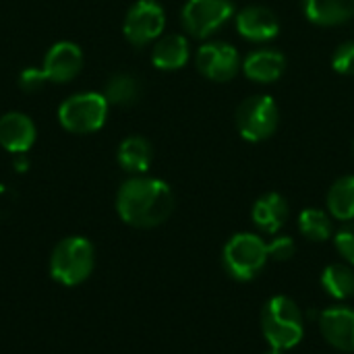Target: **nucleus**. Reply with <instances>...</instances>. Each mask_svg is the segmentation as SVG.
Instances as JSON below:
<instances>
[{"label": "nucleus", "mask_w": 354, "mask_h": 354, "mask_svg": "<svg viewBox=\"0 0 354 354\" xmlns=\"http://www.w3.org/2000/svg\"><path fill=\"white\" fill-rule=\"evenodd\" d=\"M116 212L133 228H156L174 212L172 189L160 178H129L118 189Z\"/></svg>", "instance_id": "1"}, {"label": "nucleus", "mask_w": 354, "mask_h": 354, "mask_svg": "<svg viewBox=\"0 0 354 354\" xmlns=\"http://www.w3.org/2000/svg\"><path fill=\"white\" fill-rule=\"evenodd\" d=\"M261 330L272 348L290 351L305 334L303 313L288 297H274L266 303L261 313Z\"/></svg>", "instance_id": "2"}, {"label": "nucleus", "mask_w": 354, "mask_h": 354, "mask_svg": "<svg viewBox=\"0 0 354 354\" xmlns=\"http://www.w3.org/2000/svg\"><path fill=\"white\" fill-rule=\"evenodd\" d=\"M93 263V245L83 236H68L54 247L50 257V274L62 286H77L91 276Z\"/></svg>", "instance_id": "3"}, {"label": "nucleus", "mask_w": 354, "mask_h": 354, "mask_svg": "<svg viewBox=\"0 0 354 354\" xmlns=\"http://www.w3.org/2000/svg\"><path fill=\"white\" fill-rule=\"evenodd\" d=\"M108 100L104 93H77L64 100L58 108V122L64 131L85 135V133H95L104 127L108 118Z\"/></svg>", "instance_id": "4"}, {"label": "nucleus", "mask_w": 354, "mask_h": 354, "mask_svg": "<svg viewBox=\"0 0 354 354\" xmlns=\"http://www.w3.org/2000/svg\"><path fill=\"white\" fill-rule=\"evenodd\" d=\"M268 259V245L251 232L234 234L224 247V268L241 282L253 280L266 268Z\"/></svg>", "instance_id": "5"}, {"label": "nucleus", "mask_w": 354, "mask_h": 354, "mask_svg": "<svg viewBox=\"0 0 354 354\" xmlns=\"http://www.w3.org/2000/svg\"><path fill=\"white\" fill-rule=\"evenodd\" d=\"M280 122V110L272 95H249L236 110V127L245 141L261 143L270 139Z\"/></svg>", "instance_id": "6"}, {"label": "nucleus", "mask_w": 354, "mask_h": 354, "mask_svg": "<svg viewBox=\"0 0 354 354\" xmlns=\"http://www.w3.org/2000/svg\"><path fill=\"white\" fill-rule=\"evenodd\" d=\"M232 17V0H187L180 12L185 31L197 39H207Z\"/></svg>", "instance_id": "7"}, {"label": "nucleus", "mask_w": 354, "mask_h": 354, "mask_svg": "<svg viewBox=\"0 0 354 354\" xmlns=\"http://www.w3.org/2000/svg\"><path fill=\"white\" fill-rule=\"evenodd\" d=\"M166 27V12L156 0H137L122 23V33L129 44L141 48L162 37Z\"/></svg>", "instance_id": "8"}, {"label": "nucleus", "mask_w": 354, "mask_h": 354, "mask_svg": "<svg viewBox=\"0 0 354 354\" xmlns=\"http://www.w3.org/2000/svg\"><path fill=\"white\" fill-rule=\"evenodd\" d=\"M195 64L197 71L214 83L232 81L243 66L239 50L228 41H205L197 50Z\"/></svg>", "instance_id": "9"}, {"label": "nucleus", "mask_w": 354, "mask_h": 354, "mask_svg": "<svg viewBox=\"0 0 354 354\" xmlns=\"http://www.w3.org/2000/svg\"><path fill=\"white\" fill-rule=\"evenodd\" d=\"M234 25H236L239 35L253 44L272 41L280 33V21H278L276 12L270 10L268 6H259V4L241 8L234 15Z\"/></svg>", "instance_id": "10"}, {"label": "nucleus", "mask_w": 354, "mask_h": 354, "mask_svg": "<svg viewBox=\"0 0 354 354\" xmlns=\"http://www.w3.org/2000/svg\"><path fill=\"white\" fill-rule=\"evenodd\" d=\"M83 66L81 48L73 41H58L54 44L46 58H44V77L50 83H68L73 81Z\"/></svg>", "instance_id": "11"}, {"label": "nucleus", "mask_w": 354, "mask_h": 354, "mask_svg": "<svg viewBox=\"0 0 354 354\" xmlns=\"http://www.w3.org/2000/svg\"><path fill=\"white\" fill-rule=\"evenodd\" d=\"M322 336L330 346L354 353V311L348 307H330L319 315Z\"/></svg>", "instance_id": "12"}, {"label": "nucleus", "mask_w": 354, "mask_h": 354, "mask_svg": "<svg viewBox=\"0 0 354 354\" xmlns=\"http://www.w3.org/2000/svg\"><path fill=\"white\" fill-rule=\"evenodd\" d=\"M241 68L255 83H276L286 71V56L274 48H259L245 58Z\"/></svg>", "instance_id": "13"}, {"label": "nucleus", "mask_w": 354, "mask_h": 354, "mask_svg": "<svg viewBox=\"0 0 354 354\" xmlns=\"http://www.w3.org/2000/svg\"><path fill=\"white\" fill-rule=\"evenodd\" d=\"M35 141V124L29 116L21 112H8L0 118V145L15 153L23 156L31 149Z\"/></svg>", "instance_id": "14"}, {"label": "nucleus", "mask_w": 354, "mask_h": 354, "mask_svg": "<svg viewBox=\"0 0 354 354\" xmlns=\"http://www.w3.org/2000/svg\"><path fill=\"white\" fill-rule=\"evenodd\" d=\"M305 17L319 27H338L354 17V0H303Z\"/></svg>", "instance_id": "15"}, {"label": "nucleus", "mask_w": 354, "mask_h": 354, "mask_svg": "<svg viewBox=\"0 0 354 354\" xmlns=\"http://www.w3.org/2000/svg\"><path fill=\"white\" fill-rule=\"evenodd\" d=\"M191 58L189 39L180 33L162 35L151 50V62L160 71H178Z\"/></svg>", "instance_id": "16"}, {"label": "nucleus", "mask_w": 354, "mask_h": 354, "mask_svg": "<svg viewBox=\"0 0 354 354\" xmlns=\"http://www.w3.org/2000/svg\"><path fill=\"white\" fill-rule=\"evenodd\" d=\"M251 218L259 230L276 234L288 220V201L280 193H266L255 201Z\"/></svg>", "instance_id": "17"}, {"label": "nucleus", "mask_w": 354, "mask_h": 354, "mask_svg": "<svg viewBox=\"0 0 354 354\" xmlns=\"http://www.w3.org/2000/svg\"><path fill=\"white\" fill-rule=\"evenodd\" d=\"M151 158H153L151 145L143 137H127L118 145V151H116V160H118L120 168L131 174L147 172L151 166Z\"/></svg>", "instance_id": "18"}, {"label": "nucleus", "mask_w": 354, "mask_h": 354, "mask_svg": "<svg viewBox=\"0 0 354 354\" xmlns=\"http://www.w3.org/2000/svg\"><path fill=\"white\" fill-rule=\"evenodd\" d=\"M328 209L340 222L354 220V176L338 178L328 191Z\"/></svg>", "instance_id": "19"}, {"label": "nucleus", "mask_w": 354, "mask_h": 354, "mask_svg": "<svg viewBox=\"0 0 354 354\" xmlns=\"http://www.w3.org/2000/svg\"><path fill=\"white\" fill-rule=\"evenodd\" d=\"M322 286L338 301L351 299L354 295V272L348 266L332 263L322 274Z\"/></svg>", "instance_id": "20"}, {"label": "nucleus", "mask_w": 354, "mask_h": 354, "mask_svg": "<svg viewBox=\"0 0 354 354\" xmlns=\"http://www.w3.org/2000/svg\"><path fill=\"white\" fill-rule=\"evenodd\" d=\"M139 95H141V85L137 77L127 75V73L114 75L106 83V91H104V97L108 100V104H114V106H131L139 100Z\"/></svg>", "instance_id": "21"}, {"label": "nucleus", "mask_w": 354, "mask_h": 354, "mask_svg": "<svg viewBox=\"0 0 354 354\" xmlns=\"http://www.w3.org/2000/svg\"><path fill=\"white\" fill-rule=\"evenodd\" d=\"M299 230L305 239L313 241V243H324L334 234V226L332 220L326 212L309 207L303 209L299 216Z\"/></svg>", "instance_id": "22"}, {"label": "nucleus", "mask_w": 354, "mask_h": 354, "mask_svg": "<svg viewBox=\"0 0 354 354\" xmlns=\"http://www.w3.org/2000/svg\"><path fill=\"white\" fill-rule=\"evenodd\" d=\"M332 68L338 75H354V39L342 41L332 54Z\"/></svg>", "instance_id": "23"}, {"label": "nucleus", "mask_w": 354, "mask_h": 354, "mask_svg": "<svg viewBox=\"0 0 354 354\" xmlns=\"http://www.w3.org/2000/svg\"><path fill=\"white\" fill-rule=\"evenodd\" d=\"M334 243H336L338 253H340L348 263H353L354 266V222L342 226V228L336 232Z\"/></svg>", "instance_id": "24"}, {"label": "nucleus", "mask_w": 354, "mask_h": 354, "mask_svg": "<svg viewBox=\"0 0 354 354\" xmlns=\"http://www.w3.org/2000/svg\"><path fill=\"white\" fill-rule=\"evenodd\" d=\"M295 251H297V247H295V241L290 236H278V239H274L268 245V253L276 261H288V259H292L295 257Z\"/></svg>", "instance_id": "25"}, {"label": "nucleus", "mask_w": 354, "mask_h": 354, "mask_svg": "<svg viewBox=\"0 0 354 354\" xmlns=\"http://www.w3.org/2000/svg\"><path fill=\"white\" fill-rule=\"evenodd\" d=\"M46 83V77H44V71L41 68H25L19 77V85L23 91H37L41 85Z\"/></svg>", "instance_id": "26"}, {"label": "nucleus", "mask_w": 354, "mask_h": 354, "mask_svg": "<svg viewBox=\"0 0 354 354\" xmlns=\"http://www.w3.org/2000/svg\"><path fill=\"white\" fill-rule=\"evenodd\" d=\"M25 164H27L25 160H19V162H17V168H19V170H25Z\"/></svg>", "instance_id": "27"}, {"label": "nucleus", "mask_w": 354, "mask_h": 354, "mask_svg": "<svg viewBox=\"0 0 354 354\" xmlns=\"http://www.w3.org/2000/svg\"><path fill=\"white\" fill-rule=\"evenodd\" d=\"M266 354H284V351H278V348H270Z\"/></svg>", "instance_id": "28"}, {"label": "nucleus", "mask_w": 354, "mask_h": 354, "mask_svg": "<svg viewBox=\"0 0 354 354\" xmlns=\"http://www.w3.org/2000/svg\"><path fill=\"white\" fill-rule=\"evenodd\" d=\"M353 147H354V145H353Z\"/></svg>", "instance_id": "29"}]
</instances>
